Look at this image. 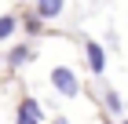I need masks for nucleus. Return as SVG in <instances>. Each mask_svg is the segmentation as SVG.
I'll use <instances>...</instances> for the list:
<instances>
[{
  "instance_id": "obj_1",
  "label": "nucleus",
  "mask_w": 128,
  "mask_h": 124,
  "mask_svg": "<svg viewBox=\"0 0 128 124\" xmlns=\"http://www.w3.org/2000/svg\"><path fill=\"white\" fill-rule=\"evenodd\" d=\"M51 84H55V88H59V91H62V95H77V73H73V69H70V66H55V69H51Z\"/></svg>"
},
{
  "instance_id": "obj_2",
  "label": "nucleus",
  "mask_w": 128,
  "mask_h": 124,
  "mask_svg": "<svg viewBox=\"0 0 128 124\" xmlns=\"http://www.w3.org/2000/svg\"><path fill=\"white\" fill-rule=\"evenodd\" d=\"M62 11H66V0H37V11H33V15L44 18V22H55Z\"/></svg>"
},
{
  "instance_id": "obj_3",
  "label": "nucleus",
  "mask_w": 128,
  "mask_h": 124,
  "mask_svg": "<svg viewBox=\"0 0 128 124\" xmlns=\"http://www.w3.org/2000/svg\"><path fill=\"white\" fill-rule=\"evenodd\" d=\"M84 55H88V66H92V73H102V69H106V51L99 48L95 40H84Z\"/></svg>"
},
{
  "instance_id": "obj_4",
  "label": "nucleus",
  "mask_w": 128,
  "mask_h": 124,
  "mask_svg": "<svg viewBox=\"0 0 128 124\" xmlns=\"http://www.w3.org/2000/svg\"><path fill=\"white\" fill-rule=\"evenodd\" d=\"M30 58H33V48L18 44V48H11V55H8V66H11V69H18V66H26Z\"/></svg>"
},
{
  "instance_id": "obj_5",
  "label": "nucleus",
  "mask_w": 128,
  "mask_h": 124,
  "mask_svg": "<svg viewBox=\"0 0 128 124\" xmlns=\"http://www.w3.org/2000/svg\"><path fill=\"white\" fill-rule=\"evenodd\" d=\"M15 29H18V18L15 15H0V40H8Z\"/></svg>"
},
{
  "instance_id": "obj_6",
  "label": "nucleus",
  "mask_w": 128,
  "mask_h": 124,
  "mask_svg": "<svg viewBox=\"0 0 128 124\" xmlns=\"http://www.w3.org/2000/svg\"><path fill=\"white\" fill-rule=\"evenodd\" d=\"M18 113L26 117V121H33V124H37V121H40V106L33 102V99H26V102H22V110H18Z\"/></svg>"
},
{
  "instance_id": "obj_7",
  "label": "nucleus",
  "mask_w": 128,
  "mask_h": 124,
  "mask_svg": "<svg viewBox=\"0 0 128 124\" xmlns=\"http://www.w3.org/2000/svg\"><path fill=\"white\" fill-rule=\"evenodd\" d=\"M106 106L114 110V113H121V95L117 91H106Z\"/></svg>"
},
{
  "instance_id": "obj_8",
  "label": "nucleus",
  "mask_w": 128,
  "mask_h": 124,
  "mask_svg": "<svg viewBox=\"0 0 128 124\" xmlns=\"http://www.w3.org/2000/svg\"><path fill=\"white\" fill-rule=\"evenodd\" d=\"M40 22H44V18H37V15H33V18H30V26H26V29H30V33H40Z\"/></svg>"
},
{
  "instance_id": "obj_9",
  "label": "nucleus",
  "mask_w": 128,
  "mask_h": 124,
  "mask_svg": "<svg viewBox=\"0 0 128 124\" xmlns=\"http://www.w3.org/2000/svg\"><path fill=\"white\" fill-rule=\"evenodd\" d=\"M121 124H128V117H124V121H121Z\"/></svg>"
}]
</instances>
